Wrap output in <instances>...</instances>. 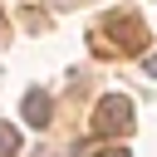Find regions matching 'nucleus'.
<instances>
[{"label": "nucleus", "instance_id": "obj_1", "mask_svg": "<svg viewBox=\"0 0 157 157\" xmlns=\"http://www.w3.org/2000/svg\"><path fill=\"white\" fill-rule=\"evenodd\" d=\"M132 98L128 93H103L98 108H93V132L98 137H128L132 132Z\"/></svg>", "mask_w": 157, "mask_h": 157}, {"label": "nucleus", "instance_id": "obj_2", "mask_svg": "<svg viewBox=\"0 0 157 157\" xmlns=\"http://www.w3.org/2000/svg\"><path fill=\"white\" fill-rule=\"evenodd\" d=\"M108 29H113V34H123V39H118V49H123V54H137V49H142V39H147V34H142V25H137L132 15H108Z\"/></svg>", "mask_w": 157, "mask_h": 157}, {"label": "nucleus", "instance_id": "obj_3", "mask_svg": "<svg viewBox=\"0 0 157 157\" xmlns=\"http://www.w3.org/2000/svg\"><path fill=\"white\" fill-rule=\"evenodd\" d=\"M25 123H29V128H49V123H54V98L39 93V88H29V93H25Z\"/></svg>", "mask_w": 157, "mask_h": 157}, {"label": "nucleus", "instance_id": "obj_4", "mask_svg": "<svg viewBox=\"0 0 157 157\" xmlns=\"http://www.w3.org/2000/svg\"><path fill=\"white\" fill-rule=\"evenodd\" d=\"M15 152H20V132L10 123H0V157H15Z\"/></svg>", "mask_w": 157, "mask_h": 157}, {"label": "nucleus", "instance_id": "obj_5", "mask_svg": "<svg viewBox=\"0 0 157 157\" xmlns=\"http://www.w3.org/2000/svg\"><path fill=\"white\" fill-rule=\"evenodd\" d=\"M74 157H132L128 147H98V152H74Z\"/></svg>", "mask_w": 157, "mask_h": 157}, {"label": "nucleus", "instance_id": "obj_6", "mask_svg": "<svg viewBox=\"0 0 157 157\" xmlns=\"http://www.w3.org/2000/svg\"><path fill=\"white\" fill-rule=\"evenodd\" d=\"M49 5H54V10H74L78 0H49Z\"/></svg>", "mask_w": 157, "mask_h": 157}, {"label": "nucleus", "instance_id": "obj_7", "mask_svg": "<svg viewBox=\"0 0 157 157\" xmlns=\"http://www.w3.org/2000/svg\"><path fill=\"white\" fill-rule=\"evenodd\" d=\"M147 74H152V78H157V54H147Z\"/></svg>", "mask_w": 157, "mask_h": 157}]
</instances>
